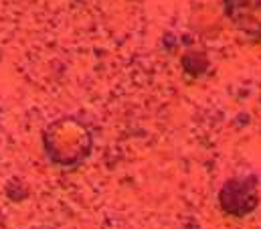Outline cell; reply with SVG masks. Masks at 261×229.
I'll return each instance as SVG.
<instances>
[{
  "label": "cell",
  "instance_id": "6da1fadb",
  "mask_svg": "<svg viewBox=\"0 0 261 229\" xmlns=\"http://www.w3.org/2000/svg\"><path fill=\"white\" fill-rule=\"evenodd\" d=\"M257 203L255 187L251 178L229 180L221 191V205L231 215H245Z\"/></svg>",
  "mask_w": 261,
  "mask_h": 229
},
{
  "label": "cell",
  "instance_id": "7a4b0ae2",
  "mask_svg": "<svg viewBox=\"0 0 261 229\" xmlns=\"http://www.w3.org/2000/svg\"><path fill=\"white\" fill-rule=\"evenodd\" d=\"M225 12L239 31L261 37V0H225Z\"/></svg>",
  "mask_w": 261,
  "mask_h": 229
}]
</instances>
